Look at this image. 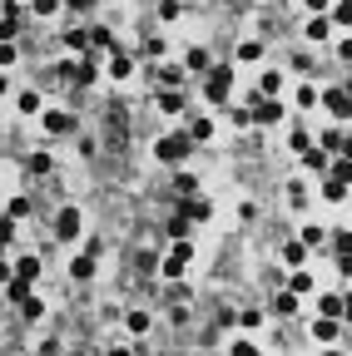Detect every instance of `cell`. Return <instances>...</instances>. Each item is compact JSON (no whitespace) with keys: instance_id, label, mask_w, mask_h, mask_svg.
I'll use <instances>...</instances> for the list:
<instances>
[{"instance_id":"obj_1","label":"cell","mask_w":352,"mask_h":356,"mask_svg":"<svg viewBox=\"0 0 352 356\" xmlns=\"http://www.w3.org/2000/svg\"><path fill=\"white\" fill-rule=\"evenodd\" d=\"M154 159L169 163V169H184V163L194 159V139H189V134H164V139L154 143Z\"/></svg>"},{"instance_id":"obj_2","label":"cell","mask_w":352,"mask_h":356,"mask_svg":"<svg viewBox=\"0 0 352 356\" xmlns=\"http://www.w3.org/2000/svg\"><path fill=\"white\" fill-rule=\"evenodd\" d=\"M203 94H209L214 104H223L234 94V65H209L203 70Z\"/></svg>"},{"instance_id":"obj_3","label":"cell","mask_w":352,"mask_h":356,"mask_svg":"<svg viewBox=\"0 0 352 356\" xmlns=\"http://www.w3.org/2000/svg\"><path fill=\"white\" fill-rule=\"evenodd\" d=\"M55 238L60 243L79 238V208H60V213H55Z\"/></svg>"},{"instance_id":"obj_4","label":"cell","mask_w":352,"mask_h":356,"mask_svg":"<svg viewBox=\"0 0 352 356\" xmlns=\"http://www.w3.org/2000/svg\"><path fill=\"white\" fill-rule=\"evenodd\" d=\"M70 129H75L70 109H45V134H70Z\"/></svg>"},{"instance_id":"obj_5","label":"cell","mask_w":352,"mask_h":356,"mask_svg":"<svg viewBox=\"0 0 352 356\" xmlns=\"http://www.w3.org/2000/svg\"><path fill=\"white\" fill-rule=\"evenodd\" d=\"M154 85L159 90H179L184 85V70L179 65H154Z\"/></svg>"},{"instance_id":"obj_6","label":"cell","mask_w":352,"mask_h":356,"mask_svg":"<svg viewBox=\"0 0 352 356\" xmlns=\"http://www.w3.org/2000/svg\"><path fill=\"white\" fill-rule=\"evenodd\" d=\"M318 149H323V154H347V134H342V129H323V134H318Z\"/></svg>"},{"instance_id":"obj_7","label":"cell","mask_w":352,"mask_h":356,"mask_svg":"<svg viewBox=\"0 0 352 356\" xmlns=\"http://www.w3.org/2000/svg\"><path fill=\"white\" fill-rule=\"evenodd\" d=\"M110 79H129V70H134V55H124V50H110Z\"/></svg>"},{"instance_id":"obj_8","label":"cell","mask_w":352,"mask_h":356,"mask_svg":"<svg viewBox=\"0 0 352 356\" xmlns=\"http://www.w3.org/2000/svg\"><path fill=\"white\" fill-rule=\"evenodd\" d=\"M318 104H327L338 119H347V90H318Z\"/></svg>"},{"instance_id":"obj_9","label":"cell","mask_w":352,"mask_h":356,"mask_svg":"<svg viewBox=\"0 0 352 356\" xmlns=\"http://www.w3.org/2000/svg\"><path fill=\"white\" fill-rule=\"evenodd\" d=\"M209 213H214V203H209V198H184V218L209 223Z\"/></svg>"},{"instance_id":"obj_10","label":"cell","mask_w":352,"mask_h":356,"mask_svg":"<svg viewBox=\"0 0 352 356\" xmlns=\"http://www.w3.org/2000/svg\"><path fill=\"white\" fill-rule=\"evenodd\" d=\"M70 277H75V282H90V277H95V253H79V258L70 262Z\"/></svg>"},{"instance_id":"obj_11","label":"cell","mask_w":352,"mask_h":356,"mask_svg":"<svg viewBox=\"0 0 352 356\" xmlns=\"http://www.w3.org/2000/svg\"><path fill=\"white\" fill-rule=\"evenodd\" d=\"M30 287H35V282H25V277H5V302H15V307H20V302L30 297Z\"/></svg>"},{"instance_id":"obj_12","label":"cell","mask_w":352,"mask_h":356,"mask_svg":"<svg viewBox=\"0 0 352 356\" xmlns=\"http://www.w3.org/2000/svg\"><path fill=\"white\" fill-rule=\"evenodd\" d=\"M338 331H342L338 317H318V322H313V337H318V342H338Z\"/></svg>"},{"instance_id":"obj_13","label":"cell","mask_w":352,"mask_h":356,"mask_svg":"<svg viewBox=\"0 0 352 356\" xmlns=\"http://www.w3.org/2000/svg\"><path fill=\"white\" fill-rule=\"evenodd\" d=\"M327 35H333V20H327V15L318 10L313 20H307V40H318V45H323V40H327Z\"/></svg>"},{"instance_id":"obj_14","label":"cell","mask_w":352,"mask_h":356,"mask_svg":"<svg viewBox=\"0 0 352 356\" xmlns=\"http://www.w3.org/2000/svg\"><path fill=\"white\" fill-rule=\"evenodd\" d=\"M298 243H303V247H323V243H327V228H323V223H307L303 233H298Z\"/></svg>"},{"instance_id":"obj_15","label":"cell","mask_w":352,"mask_h":356,"mask_svg":"<svg viewBox=\"0 0 352 356\" xmlns=\"http://www.w3.org/2000/svg\"><path fill=\"white\" fill-rule=\"evenodd\" d=\"M10 277H25V282H40V258H20L10 267Z\"/></svg>"},{"instance_id":"obj_16","label":"cell","mask_w":352,"mask_h":356,"mask_svg":"<svg viewBox=\"0 0 352 356\" xmlns=\"http://www.w3.org/2000/svg\"><path fill=\"white\" fill-rule=\"evenodd\" d=\"M303 169H307V174H323V169H327V154L307 143V149H303Z\"/></svg>"},{"instance_id":"obj_17","label":"cell","mask_w":352,"mask_h":356,"mask_svg":"<svg viewBox=\"0 0 352 356\" xmlns=\"http://www.w3.org/2000/svg\"><path fill=\"white\" fill-rule=\"evenodd\" d=\"M184 65H189L194 74H203V70H209V65H214V55H209V50H203V45H194V50H189V59H184Z\"/></svg>"},{"instance_id":"obj_18","label":"cell","mask_w":352,"mask_h":356,"mask_svg":"<svg viewBox=\"0 0 352 356\" xmlns=\"http://www.w3.org/2000/svg\"><path fill=\"white\" fill-rule=\"evenodd\" d=\"M323 198L327 203H347V178H327L323 183Z\"/></svg>"},{"instance_id":"obj_19","label":"cell","mask_w":352,"mask_h":356,"mask_svg":"<svg viewBox=\"0 0 352 356\" xmlns=\"http://www.w3.org/2000/svg\"><path fill=\"white\" fill-rule=\"evenodd\" d=\"M85 40H90L95 50H114V35H110L105 25H95V30H85Z\"/></svg>"},{"instance_id":"obj_20","label":"cell","mask_w":352,"mask_h":356,"mask_svg":"<svg viewBox=\"0 0 352 356\" xmlns=\"http://www.w3.org/2000/svg\"><path fill=\"white\" fill-rule=\"evenodd\" d=\"M184 134H189L194 143H203V139H214V124L209 119H189V129H184Z\"/></svg>"},{"instance_id":"obj_21","label":"cell","mask_w":352,"mask_h":356,"mask_svg":"<svg viewBox=\"0 0 352 356\" xmlns=\"http://www.w3.org/2000/svg\"><path fill=\"white\" fill-rule=\"evenodd\" d=\"M288 292H293V297H303V292H313V272H293V277H288Z\"/></svg>"},{"instance_id":"obj_22","label":"cell","mask_w":352,"mask_h":356,"mask_svg":"<svg viewBox=\"0 0 352 356\" xmlns=\"http://www.w3.org/2000/svg\"><path fill=\"white\" fill-rule=\"evenodd\" d=\"M273 312H278V317H293V312H298V297H293V292H278V297H273Z\"/></svg>"},{"instance_id":"obj_23","label":"cell","mask_w":352,"mask_h":356,"mask_svg":"<svg viewBox=\"0 0 352 356\" xmlns=\"http://www.w3.org/2000/svg\"><path fill=\"white\" fill-rule=\"evenodd\" d=\"M159 109H164V114H179V109H184V94H179V90H164V94H159Z\"/></svg>"},{"instance_id":"obj_24","label":"cell","mask_w":352,"mask_h":356,"mask_svg":"<svg viewBox=\"0 0 352 356\" xmlns=\"http://www.w3.org/2000/svg\"><path fill=\"white\" fill-rule=\"evenodd\" d=\"M298 109H318V85H298Z\"/></svg>"},{"instance_id":"obj_25","label":"cell","mask_w":352,"mask_h":356,"mask_svg":"<svg viewBox=\"0 0 352 356\" xmlns=\"http://www.w3.org/2000/svg\"><path fill=\"white\" fill-rule=\"evenodd\" d=\"M333 25H338V30L352 25V0H338V5H333Z\"/></svg>"},{"instance_id":"obj_26","label":"cell","mask_w":352,"mask_h":356,"mask_svg":"<svg viewBox=\"0 0 352 356\" xmlns=\"http://www.w3.org/2000/svg\"><path fill=\"white\" fill-rule=\"evenodd\" d=\"M124 327H129L134 337H144V331H149V312H129V317H124Z\"/></svg>"},{"instance_id":"obj_27","label":"cell","mask_w":352,"mask_h":356,"mask_svg":"<svg viewBox=\"0 0 352 356\" xmlns=\"http://www.w3.org/2000/svg\"><path fill=\"white\" fill-rule=\"evenodd\" d=\"M238 59H248V65L263 59V40H243V45H238Z\"/></svg>"},{"instance_id":"obj_28","label":"cell","mask_w":352,"mask_h":356,"mask_svg":"<svg viewBox=\"0 0 352 356\" xmlns=\"http://www.w3.org/2000/svg\"><path fill=\"white\" fill-rule=\"evenodd\" d=\"M278 90H283V74H278V70H268V74L258 79V94H278Z\"/></svg>"},{"instance_id":"obj_29","label":"cell","mask_w":352,"mask_h":356,"mask_svg":"<svg viewBox=\"0 0 352 356\" xmlns=\"http://www.w3.org/2000/svg\"><path fill=\"white\" fill-rule=\"evenodd\" d=\"M20 312H25V322H40V317H45V302H40V297H25V302H20Z\"/></svg>"},{"instance_id":"obj_30","label":"cell","mask_w":352,"mask_h":356,"mask_svg":"<svg viewBox=\"0 0 352 356\" xmlns=\"http://www.w3.org/2000/svg\"><path fill=\"white\" fill-rule=\"evenodd\" d=\"M15 104H20V114H40V90H25Z\"/></svg>"},{"instance_id":"obj_31","label":"cell","mask_w":352,"mask_h":356,"mask_svg":"<svg viewBox=\"0 0 352 356\" xmlns=\"http://www.w3.org/2000/svg\"><path fill=\"white\" fill-rule=\"evenodd\" d=\"M20 59V50H15V40H0V70H10Z\"/></svg>"},{"instance_id":"obj_32","label":"cell","mask_w":352,"mask_h":356,"mask_svg":"<svg viewBox=\"0 0 352 356\" xmlns=\"http://www.w3.org/2000/svg\"><path fill=\"white\" fill-rule=\"evenodd\" d=\"M318 307H323V317H338L342 322V297H338V292H333V297H323Z\"/></svg>"},{"instance_id":"obj_33","label":"cell","mask_w":352,"mask_h":356,"mask_svg":"<svg viewBox=\"0 0 352 356\" xmlns=\"http://www.w3.org/2000/svg\"><path fill=\"white\" fill-rule=\"evenodd\" d=\"M288 143H293V149L303 154V149H307V143H313V134H307V124H298V129H293V134H288Z\"/></svg>"},{"instance_id":"obj_34","label":"cell","mask_w":352,"mask_h":356,"mask_svg":"<svg viewBox=\"0 0 352 356\" xmlns=\"http://www.w3.org/2000/svg\"><path fill=\"white\" fill-rule=\"evenodd\" d=\"M85 45H90L85 30H70V35H65V50H79V55H85Z\"/></svg>"},{"instance_id":"obj_35","label":"cell","mask_w":352,"mask_h":356,"mask_svg":"<svg viewBox=\"0 0 352 356\" xmlns=\"http://www.w3.org/2000/svg\"><path fill=\"white\" fill-rule=\"evenodd\" d=\"M60 0H30V15H55Z\"/></svg>"},{"instance_id":"obj_36","label":"cell","mask_w":352,"mask_h":356,"mask_svg":"<svg viewBox=\"0 0 352 356\" xmlns=\"http://www.w3.org/2000/svg\"><path fill=\"white\" fill-rule=\"evenodd\" d=\"M10 238H15V218H0V253H5Z\"/></svg>"},{"instance_id":"obj_37","label":"cell","mask_w":352,"mask_h":356,"mask_svg":"<svg viewBox=\"0 0 352 356\" xmlns=\"http://www.w3.org/2000/svg\"><path fill=\"white\" fill-rule=\"evenodd\" d=\"M25 169H30V174H50V154H35V159L25 163Z\"/></svg>"},{"instance_id":"obj_38","label":"cell","mask_w":352,"mask_h":356,"mask_svg":"<svg viewBox=\"0 0 352 356\" xmlns=\"http://www.w3.org/2000/svg\"><path fill=\"white\" fill-rule=\"evenodd\" d=\"M25 213H30V198H15V203H10V213H5V218H15V223H20V218H25Z\"/></svg>"},{"instance_id":"obj_39","label":"cell","mask_w":352,"mask_h":356,"mask_svg":"<svg viewBox=\"0 0 352 356\" xmlns=\"http://www.w3.org/2000/svg\"><path fill=\"white\" fill-rule=\"evenodd\" d=\"M169 238H189V218H169Z\"/></svg>"},{"instance_id":"obj_40","label":"cell","mask_w":352,"mask_h":356,"mask_svg":"<svg viewBox=\"0 0 352 356\" xmlns=\"http://www.w3.org/2000/svg\"><path fill=\"white\" fill-rule=\"evenodd\" d=\"M229 356H263V351H258L253 342H234V351H229Z\"/></svg>"},{"instance_id":"obj_41","label":"cell","mask_w":352,"mask_h":356,"mask_svg":"<svg viewBox=\"0 0 352 356\" xmlns=\"http://www.w3.org/2000/svg\"><path fill=\"white\" fill-rule=\"evenodd\" d=\"M303 253H307L303 243H288V247H283V258H288V262H303Z\"/></svg>"},{"instance_id":"obj_42","label":"cell","mask_w":352,"mask_h":356,"mask_svg":"<svg viewBox=\"0 0 352 356\" xmlns=\"http://www.w3.org/2000/svg\"><path fill=\"white\" fill-rule=\"evenodd\" d=\"M303 5L313 10V15H318V10H327V5H333V0H303Z\"/></svg>"},{"instance_id":"obj_43","label":"cell","mask_w":352,"mask_h":356,"mask_svg":"<svg viewBox=\"0 0 352 356\" xmlns=\"http://www.w3.org/2000/svg\"><path fill=\"white\" fill-rule=\"evenodd\" d=\"M70 5H75V10H95V5H99V0H70Z\"/></svg>"},{"instance_id":"obj_44","label":"cell","mask_w":352,"mask_h":356,"mask_svg":"<svg viewBox=\"0 0 352 356\" xmlns=\"http://www.w3.org/2000/svg\"><path fill=\"white\" fill-rule=\"evenodd\" d=\"M110 356H134V351H129V346H114V351H110Z\"/></svg>"},{"instance_id":"obj_45","label":"cell","mask_w":352,"mask_h":356,"mask_svg":"<svg viewBox=\"0 0 352 356\" xmlns=\"http://www.w3.org/2000/svg\"><path fill=\"white\" fill-rule=\"evenodd\" d=\"M323 356H342V351H323Z\"/></svg>"},{"instance_id":"obj_46","label":"cell","mask_w":352,"mask_h":356,"mask_svg":"<svg viewBox=\"0 0 352 356\" xmlns=\"http://www.w3.org/2000/svg\"><path fill=\"white\" fill-rule=\"evenodd\" d=\"M60 5H70V0H60Z\"/></svg>"},{"instance_id":"obj_47","label":"cell","mask_w":352,"mask_h":356,"mask_svg":"<svg viewBox=\"0 0 352 356\" xmlns=\"http://www.w3.org/2000/svg\"><path fill=\"white\" fill-rule=\"evenodd\" d=\"M134 356H139V351H134Z\"/></svg>"}]
</instances>
